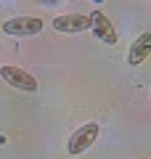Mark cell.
Returning a JSON list of instances; mask_svg holds the SVG:
<instances>
[{"label": "cell", "instance_id": "cell-7", "mask_svg": "<svg viewBox=\"0 0 151 159\" xmlns=\"http://www.w3.org/2000/svg\"><path fill=\"white\" fill-rule=\"evenodd\" d=\"M34 3H40V6H56L58 0H34Z\"/></svg>", "mask_w": 151, "mask_h": 159}, {"label": "cell", "instance_id": "cell-3", "mask_svg": "<svg viewBox=\"0 0 151 159\" xmlns=\"http://www.w3.org/2000/svg\"><path fill=\"white\" fill-rule=\"evenodd\" d=\"M0 77L6 80L11 88H16V90H24V93H34L37 90V80L32 77L29 72H24V69L19 66H0Z\"/></svg>", "mask_w": 151, "mask_h": 159}, {"label": "cell", "instance_id": "cell-5", "mask_svg": "<svg viewBox=\"0 0 151 159\" xmlns=\"http://www.w3.org/2000/svg\"><path fill=\"white\" fill-rule=\"evenodd\" d=\"M90 29H93V34L101 40V43L117 45V32H114V27H112V21H109L106 13H101V11L90 13Z\"/></svg>", "mask_w": 151, "mask_h": 159}, {"label": "cell", "instance_id": "cell-2", "mask_svg": "<svg viewBox=\"0 0 151 159\" xmlns=\"http://www.w3.org/2000/svg\"><path fill=\"white\" fill-rule=\"evenodd\" d=\"M98 122H88V125L77 127V130L69 135V143H66V151L72 154V157H80L82 151H88L90 146L95 143V138H98Z\"/></svg>", "mask_w": 151, "mask_h": 159}, {"label": "cell", "instance_id": "cell-6", "mask_svg": "<svg viewBox=\"0 0 151 159\" xmlns=\"http://www.w3.org/2000/svg\"><path fill=\"white\" fill-rule=\"evenodd\" d=\"M149 56H151V32H143L133 45H130L127 64H130V66H138V64H143Z\"/></svg>", "mask_w": 151, "mask_h": 159}, {"label": "cell", "instance_id": "cell-1", "mask_svg": "<svg viewBox=\"0 0 151 159\" xmlns=\"http://www.w3.org/2000/svg\"><path fill=\"white\" fill-rule=\"evenodd\" d=\"M3 32L8 37H34L43 32V19L37 16H13L3 24Z\"/></svg>", "mask_w": 151, "mask_h": 159}, {"label": "cell", "instance_id": "cell-8", "mask_svg": "<svg viewBox=\"0 0 151 159\" xmlns=\"http://www.w3.org/2000/svg\"><path fill=\"white\" fill-rule=\"evenodd\" d=\"M93 3H95V6H101V3H103V0H93Z\"/></svg>", "mask_w": 151, "mask_h": 159}, {"label": "cell", "instance_id": "cell-4", "mask_svg": "<svg viewBox=\"0 0 151 159\" xmlns=\"http://www.w3.org/2000/svg\"><path fill=\"white\" fill-rule=\"evenodd\" d=\"M53 29L56 32H66V34H74V32H85L90 29V13H61V16L53 19Z\"/></svg>", "mask_w": 151, "mask_h": 159}]
</instances>
